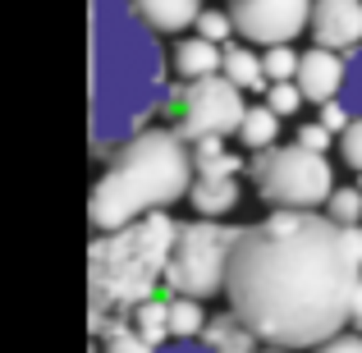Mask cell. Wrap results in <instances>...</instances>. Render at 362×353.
<instances>
[{"mask_svg":"<svg viewBox=\"0 0 362 353\" xmlns=\"http://www.w3.org/2000/svg\"><path fill=\"white\" fill-rule=\"evenodd\" d=\"M362 280L349 225L326 212L271 207L243 225L225 271V303L262 345L312 349L349 326V299Z\"/></svg>","mask_w":362,"mask_h":353,"instance_id":"cell-1","label":"cell"},{"mask_svg":"<svg viewBox=\"0 0 362 353\" xmlns=\"http://www.w3.org/2000/svg\"><path fill=\"white\" fill-rule=\"evenodd\" d=\"M170 106L156 33L129 0H92V142L115 147Z\"/></svg>","mask_w":362,"mask_h":353,"instance_id":"cell-2","label":"cell"},{"mask_svg":"<svg viewBox=\"0 0 362 353\" xmlns=\"http://www.w3.org/2000/svg\"><path fill=\"white\" fill-rule=\"evenodd\" d=\"M193 184V147L179 129L142 124L138 133L119 138L106 156L88 197L92 230H119L151 212H170L188 197Z\"/></svg>","mask_w":362,"mask_h":353,"instance_id":"cell-3","label":"cell"},{"mask_svg":"<svg viewBox=\"0 0 362 353\" xmlns=\"http://www.w3.org/2000/svg\"><path fill=\"white\" fill-rule=\"evenodd\" d=\"M175 225L165 212L138 216L119 230H97L88 248V303L92 326L106 317H129L142 299L165 284V257L175 243Z\"/></svg>","mask_w":362,"mask_h":353,"instance_id":"cell-4","label":"cell"},{"mask_svg":"<svg viewBox=\"0 0 362 353\" xmlns=\"http://www.w3.org/2000/svg\"><path fill=\"white\" fill-rule=\"evenodd\" d=\"M247 179L266 207H284V212H321L326 197L335 193V170H330L326 151H312L303 142H284V147L271 142V147L252 151Z\"/></svg>","mask_w":362,"mask_h":353,"instance_id":"cell-5","label":"cell"},{"mask_svg":"<svg viewBox=\"0 0 362 353\" xmlns=\"http://www.w3.org/2000/svg\"><path fill=\"white\" fill-rule=\"evenodd\" d=\"M243 225H225L216 216L175 225V243L165 257V294H188V299H225V271Z\"/></svg>","mask_w":362,"mask_h":353,"instance_id":"cell-6","label":"cell"},{"mask_svg":"<svg viewBox=\"0 0 362 353\" xmlns=\"http://www.w3.org/2000/svg\"><path fill=\"white\" fill-rule=\"evenodd\" d=\"M170 110L179 115L175 129L188 142L193 138H234L239 124H243L247 97L225 74H206V79H193V83L170 92Z\"/></svg>","mask_w":362,"mask_h":353,"instance_id":"cell-7","label":"cell"},{"mask_svg":"<svg viewBox=\"0 0 362 353\" xmlns=\"http://www.w3.org/2000/svg\"><path fill=\"white\" fill-rule=\"evenodd\" d=\"M234 37L252 46L298 42L312 23V0H230Z\"/></svg>","mask_w":362,"mask_h":353,"instance_id":"cell-8","label":"cell"},{"mask_svg":"<svg viewBox=\"0 0 362 353\" xmlns=\"http://www.w3.org/2000/svg\"><path fill=\"white\" fill-rule=\"evenodd\" d=\"M349 79V51H330V46H312V51H298V74L293 83L303 88V101L321 106V101L339 97Z\"/></svg>","mask_w":362,"mask_h":353,"instance_id":"cell-9","label":"cell"},{"mask_svg":"<svg viewBox=\"0 0 362 353\" xmlns=\"http://www.w3.org/2000/svg\"><path fill=\"white\" fill-rule=\"evenodd\" d=\"M308 33L317 37V46H330V51L362 46V0H312Z\"/></svg>","mask_w":362,"mask_h":353,"instance_id":"cell-10","label":"cell"},{"mask_svg":"<svg viewBox=\"0 0 362 353\" xmlns=\"http://www.w3.org/2000/svg\"><path fill=\"white\" fill-rule=\"evenodd\" d=\"M188 202H193L197 216H216V221H225V216L243 202V184H239V175H193V184H188Z\"/></svg>","mask_w":362,"mask_h":353,"instance_id":"cell-11","label":"cell"},{"mask_svg":"<svg viewBox=\"0 0 362 353\" xmlns=\"http://www.w3.org/2000/svg\"><path fill=\"white\" fill-rule=\"evenodd\" d=\"M221 51L225 46L206 42L202 33H193V37L179 33L175 46H170V69H175V79H184V83L206 79V74H221Z\"/></svg>","mask_w":362,"mask_h":353,"instance_id":"cell-12","label":"cell"},{"mask_svg":"<svg viewBox=\"0 0 362 353\" xmlns=\"http://www.w3.org/2000/svg\"><path fill=\"white\" fill-rule=\"evenodd\" d=\"M133 14L151 28L156 37H179L193 28V18L202 14V0H129Z\"/></svg>","mask_w":362,"mask_h":353,"instance_id":"cell-13","label":"cell"},{"mask_svg":"<svg viewBox=\"0 0 362 353\" xmlns=\"http://www.w3.org/2000/svg\"><path fill=\"white\" fill-rule=\"evenodd\" d=\"M197 340H202L206 349H216V353H257V349H262L257 330L247 326V321H243L234 308H225V312H211Z\"/></svg>","mask_w":362,"mask_h":353,"instance_id":"cell-14","label":"cell"},{"mask_svg":"<svg viewBox=\"0 0 362 353\" xmlns=\"http://www.w3.org/2000/svg\"><path fill=\"white\" fill-rule=\"evenodd\" d=\"M221 74L243 92H266V69H262V55L252 51V42H225L221 51Z\"/></svg>","mask_w":362,"mask_h":353,"instance_id":"cell-15","label":"cell"},{"mask_svg":"<svg viewBox=\"0 0 362 353\" xmlns=\"http://www.w3.org/2000/svg\"><path fill=\"white\" fill-rule=\"evenodd\" d=\"M193 175H243L247 156L225 151V138H193Z\"/></svg>","mask_w":362,"mask_h":353,"instance_id":"cell-16","label":"cell"},{"mask_svg":"<svg viewBox=\"0 0 362 353\" xmlns=\"http://www.w3.org/2000/svg\"><path fill=\"white\" fill-rule=\"evenodd\" d=\"M129 321H133V330H138L142 340H147L151 349H160L170 340V294L160 299V294H151V299H142L138 308L129 312Z\"/></svg>","mask_w":362,"mask_h":353,"instance_id":"cell-17","label":"cell"},{"mask_svg":"<svg viewBox=\"0 0 362 353\" xmlns=\"http://www.w3.org/2000/svg\"><path fill=\"white\" fill-rule=\"evenodd\" d=\"M234 138L243 142V151L271 147V142H280V115H275L266 101H257V106L243 110V124H239V133H234Z\"/></svg>","mask_w":362,"mask_h":353,"instance_id":"cell-18","label":"cell"},{"mask_svg":"<svg viewBox=\"0 0 362 353\" xmlns=\"http://www.w3.org/2000/svg\"><path fill=\"white\" fill-rule=\"evenodd\" d=\"M92 335L101 340V353H156L147 340L138 335V330H133L129 317H106V321H97V326H92Z\"/></svg>","mask_w":362,"mask_h":353,"instance_id":"cell-19","label":"cell"},{"mask_svg":"<svg viewBox=\"0 0 362 353\" xmlns=\"http://www.w3.org/2000/svg\"><path fill=\"white\" fill-rule=\"evenodd\" d=\"M206 326V308L202 299L188 294H170V340H197Z\"/></svg>","mask_w":362,"mask_h":353,"instance_id":"cell-20","label":"cell"},{"mask_svg":"<svg viewBox=\"0 0 362 353\" xmlns=\"http://www.w3.org/2000/svg\"><path fill=\"white\" fill-rule=\"evenodd\" d=\"M321 212H326L330 221H339V225H362V188H339L335 184V193L326 197Z\"/></svg>","mask_w":362,"mask_h":353,"instance_id":"cell-21","label":"cell"},{"mask_svg":"<svg viewBox=\"0 0 362 353\" xmlns=\"http://www.w3.org/2000/svg\"><path fill=\"white\" fill-rule=\"evenodd\" d=\"M266 106H271L280 120L298 115V110H303V88H298L293 79H275V83H266Z\"/></svg>","mask_w":362,"mask_h":353,"instance_id":"cell-22","label":"cell"},{"mask_svg":"<svg viewBox=\"0 0 362 353\" xmlns=\"http://www.w3.org/2000/svg\"><path fill=\"white\" fill-rule=\"evenodd\" d=\"M193 33H202L206 42H216V46L234 42V18H230V9H206L202 5V14L193 18Z\"/></svg>","mask_w":362,"mask_h":353,"instance_id":"cell-23","label":"cell"},{"mask_svg":"<svg viewBox=\"0 0 362 353\" xmlns=\"http://www.w3.org/2000/svg\"><path fill=\"white\" fill-rule=\"evenodd\" d=\"M262 69H266V83H275V79H293V74H298V51H293V42L266 46V51H262Z\"/></svg>","mask_w":362,"mask_h":353,"instance_id":"cell-24","label":"cell"},{"mask_svg":"<svg viewBox=\"0 0 362 353\" xmlns=\"http://www.w3.org/2000/svg\"><path fill=\"white\" fill-rule=\"evenodd\" d=\"M339 101H344L354 115H362V46H354V51H349V79H344Z\"/></svg>","mask_w":362,"mask_h":353,"instance_id":"cell-25","label":"cell"},{"mask_svg":"<svg viewBox=\"0 0 362 353\" xmlns=\"http://www.w3.org/2000/svg\"><path fill=\"white\" fill-rule=\"evenodd\" d=\"M335 142H339V156H344V166L362 175V115L349 120V124H344V133H339Z\"/></svg>","mask_w":362,"mask_h":353,"instance_id":"cell-26","label":"cell"},{"mask_svg":"<svg viewBox=\"0 0 362 353\" xmlns=\"http://www.w3.org/2000/svg\"><path fill=\"white\" fill-rule=\"evenodd\" d=\"M308 353H362V330L344 326V330H335L330 340H321V345H312Z\"/></svg>","mask_w":362,"mask_h":353,"instance_id":"cell-27","label":"cell"},{"mask_svg":"<svg viewBox=\"0 0 362 353\" xmlns=\"http://www.w3.org/2000/svg\"><path fill=\"white\" fill-rule=\"evenodd\" d=\"M349 120H354V110H349V106H344V101H339V97L321 101V124H326V129L335 133V138H339V133H344V124H349Z\"/></svg>","mask_w":362,"mask_h":353,"instance_id":"cell-28","label":"cell"},{"mask_svg":"<svg viewBox=\"0 0 362 353\" xmlns=\"http://www.w3.org/2000/svg\"><path fill=\"white\" fill-rule=\"evenodd\" d=\"M293 142H303V147H312V151H326L330 147V142H335V133H330L326 129V124H303V129H298V138H293Z\"/></svg>","mask_w":362,"mask_h":353,"instance_id":"cell-29","label":"cell"},{"mask_svg":"<svg viewBox=\"0 0 362 353\" xmlns=\"http://www.w3.org/2000/svg\"><path fill=\"white\" fill-rule=\"evenodd\" d=\"M156 353H216V349H206L202 340H165Z\"/></svg>","mask_w":362,"mask_h":353,"instance_id":"cell-30","label":"cell"},{"mask_svg":"<svg viewBox=\"0 0 362 353\" xmlns=\"http://www.w3.org/2000/svg\"><path fill=\"white\" fill-rule=\"evenodd\" d=\"M349 326H354V330H362V280H358L354 299H349Z\"/></svg>","mask_w":362,"mask_h":353,"instance_id":"cell-31","label":"cell"},{"mask_svg":"<svg viewBox=\"0 0 362 353\" xmlns=\"http://www.w3.org/2000/svg\"><path fill=\"white\" fill-rule=\"evenodd\" d=\"M257 353H293V349H284V345H262Z\"/></svg>","mask_w":362,"mask_h":353,"instance_id":"cell-32","label":"cell"}]
</instances>
